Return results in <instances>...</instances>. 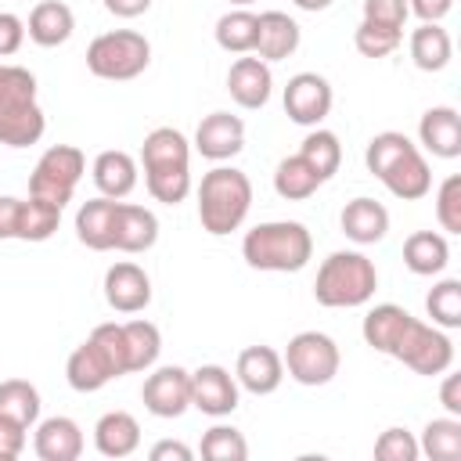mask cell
Masks as SVG:
<instances>
[{
  "label": "cell",
  "instance_id": "32",
  "mask_svg": "<svg viewBox=\"0 0 461 461\" xmlns=\"http://www.w3.org/2000/svg\"><path fill=\"white\" fill-rule=\"evenodd\" d=\"M324 180L313 173V166L303 158V155H288L277 162L274 169V191L285 198V202H306Z\"/></svg>",
  "mask_w": 461,
  "mask_h": 461
},
{
  "label": "cell",
  "instance_id": "23",
  "mask_svg": "<svg viewBox=\"0 0 461 461\" xmlns=\"http://www.w3.org/2000/svg\"><path fill=\"white\" fill-rule=\"evenodd\" d=\"M339 223H342V234H346L349 241H357V245H375V241H382L385 230H389V209H385L382 202L360 194V198L346 202Z\"/></svg>",
  "mask_w": 461,
  "mask_h": 461
},
{
  "label": "cell",
  "instance_id": "22",
  "mask_svg": "<svg viewBox=\"0 0 461 461\" xmlns=\"http://www.w3.org/2000/svg\"><path fill=\"white\" fill-rule=\"evenodd\" d=\"M407 324H411V313H407L403 306H396V303H378V306H371V310L364 313L360 335H364V342H367L375 353L393 357L396 346H400V339H403V331H407Z\"/></svg>",
  "mask_w": 461,
  "mask_h": 461
},
{
  "label": "cell",
  "instance_id": "20",
  "mask_svg": "<svg viewBox=\"0 0 461 461\" xmlns=\"http://www.w3.org/2000/svg\"><path fill=\"white\" fill-rule=\"evenodd\" d=\"M303 32H299V22L285 11H263L259 14V29H256V58H263L267 65L270 61H285L295 54Z\"/></svg>",
  "mask_w": 461,
  "mask_h": 461
},
{
  "label": "cell",
  "instance_id": "30",
  "mask_svg": "<svg viewBox=\"0 0 461 461\" xmlns=\"http://www.w3.org/2000/svg\"><path fill=\"white\" fill-rule=\"evenodd\" d=\"M450 58H454V43H450V32L439 22H421L411 32V61L421 72H439V68L450 65Z\"/></svg>",
  "mask_w": 461,
  "mask_h": 461
},
{
  "label": "cell",
  "instance_id": "4",
  "mask_svg": "<svg viewBox=\"0 0 461 461\" xmlns=\"http://www.w3.org/2000/svg\"><path fill=\"white\" fill-rule=\"evenodd\" d=\"M252 209V180L234 166H216L198 184V220L202 230L223 238L245 223Z\"/></svg>",
  "mask_w": 461,
  "mask_h": 461
},
{
  "label": "cell",
  "instance_id": "10",
  "mask_svg": "<svg viewBox=\"0 0 461 461\" xmlns=\"http://www.w3.org/2000/svg\"><path fill=\"white\" fill-rule=\"evenodd\" d=\"M393 357L400 364H407L414 375L436 378V375L450 371V364H454V342H450V335L443 328L411 317V324H407V331H403V339H400V346H396Z\"/></svg>",
  "mask_w": 461,
  "mask_h": 461
},
{
  "label": "cell",
  "instance_id": "53",
  "mask_svg": "<svg viewBox=\"0 0 461 461\" xmlns=\"http://www.w3.org/2000/svg\"><path fill=\"white\" fill-rule=\"evenodd\" d=\"M230 4H238V7H245V4H252V0H230Z\"/></svg>",
  "mask_w": 461,
  "mask_h": 461
},
{
  "label": "cell",
  "instance_id": "21",
  "mask_svg": "<svg viewBox=\"0 0 461 461\" xmlns=\"http://www.w3.org/2000/svg\"><path fill=\"white\" fill-rule=\"evenodd\" d=\"M158 241V216L144 205L119 202L115 205V241L112 249L119 252H148Z\"/></svg>",
  "mask_w": 461,
  "mask_h": 461
},
{
  "label": "cell",
  "instance_id": "46",
  "mask_svg": "<svg viewBox=\"0 0 461 461\" xmlns=\"http://www.w3.org/2000/svg\"><path fill=\"white\" fill-rule=\"evenodd\" d=\"M25 450V429L0 418V461H14Z\"/></svg>",
  "mask_w": 461,
  "mask_h": 461
},
{
  "label": "cell",
  "instance_id": "29",
  "mask_svg": "<svg viewBox=\"0 0 461 461\" xmlns=\"http://www.w3.org/2000/svg\"><path fill=\"white\" fill-rule=\"evenodd\" d=\"M65 378H68V385H72L76 393H97V389H104L115 375H112V367L104 364V357L97 353V346L86 339L83 346H76V349L68 353V360H65Z\"/></svg>",
  "mask_w": 461,
  "mask_h": 461
},
{
  "label": "cell",
  "instance_id": "45",
  "mask_svg": "<svg viewBox=\"0 0 461 461\" xmlns=\"http://www.w3.org/2000/svg\"><path fill=\"white\" fill-rule=\"evenodd\" d=\"M25 43V22L11 11H0V58L18 54Z\"/></svg>",
  "mask_w": 461,
  "mask_h": 461
},
{
  "label": "cell",
  "instance_id": "9",
  "mask_svg": "<svg viewBox=\"0 0 461 461\" xmlns=\"http://www.w3.org/2000/svg\"><path fill=\"white\" fill-rule=\"evenodd\" d=\"M285 371L292 382L299 385H328L335 375H339V346L331 335L324 331H299L288 339V349H285Z\"/></svg>",
  "mask_w": 461,
  "mask_h": 461
},
{
  "label": "cell",
  "instance_id": "48",
  "mask_svg": "<svg viewBox=\"0 0 461 461\" xmlns=\"http://www.w3.org/2000/svg\"><path fill=\"white\" fill-rule=\"evenodd\" d=\"M407 7L421 18V22H443L454 7V0H407Z\"/></svg>",
  "mask_w": 461,
  "mask_h": 461
},
{
  "label": "cell",
  "instance_id": "6",
  "mask_svg": "<svg viewBox=\"0 0 461 461\" xmlns=\"http://www.w3.org/2000/svg\"><path fill=\"white\" fill-rule=\"evenodd\" d=\"M378 288V270L364 252H331L321 267H317V281H313V299L328 310H353L364 306Z\"/></svg>",
  "mask_w": 461,
  "mask_h": 461
},
{
  "label": "cell",
  "instance_id": "13",
  "mask_svg": "<svg viewBox=\"0 0 461 461\" xmlns=\"http://www.w3.org/2000/svg\"><path fill=\"white\" fill-rule=\"evenodd\" d=\"M238 378L220 364H202L191 371V407H198L209 418H227L238 411Z\"/></svg>",
  "mask_w": 461,
  "mask_h": 461
},
{
  "label": "cell",
  "instance_id": "50",
  "mask_svg": "<svg viewBox=\"0 0 461 461\" xmlns=\"http://www.w3.org/2000/svg\"><path fill=\"white\" fill-rule=\"evenodd\" d=\"M18 209H22V198L0 194V238H14V230H18Z\"/></svg>",
  "mask_w": 461,
  "mask_h": 461
},
{
  "label": "cell",
  "instance_id": "31",
  "mask_svg": "<svg viewBox=\"0 0 461 461\" xmlns=\"http://www.w3.org/2000/svg\"><path fill=\"white\" fill-rule=\"evenodd\" d=\"M40 389L25 378H7L0 382V418L18 425V429H32L40 421Z\"/></svg>",
  "mask_w": 461,
  "mask_h": 461
},
{
  "label": "cell",
  "instance_id": "11",
  "mask_svg": "<svg viewBox=\"0 0 461 461\" xmlns=\"http://www.w3.org/2000/svg\"><path fill=\"white\" fill-rule=\"evenodd\" d=\"M331 83L321 72H295L285 86V115L299 126H321L331 112Z\"/></svg>",
  "mask_w": 461,
  "mask_h": 461
},
{
  "label": "cell",
  "instance_id": "27",
  "mask_svg": "<svg viewBox=\"0 0 461 461\" xmlns=\"http://www.w3.org/2000/svg\"><path fill=\"white\" fill-rule=\"evenodd\" d=\"M90 173H94V184H97V191L104 198H126L137 187V162H133L130 151H119V148L101 151L94 158Z\"/></svg>",
  "mask_w": 461,
  "mask_h": 461
},
{
  "label": "cell",
  "instance_id": "39",
  "mask_svg": "<svg viewBox=\"0 0 461 461\" xmlns=\"http://www.w3.org/2000/svg\"><path fill=\"white\" fill-rule=\"evenodd\" d=\"M198 450L209 461H245L249 457V443H245V436L234 425H212V429H205Z\"/></svg>",
  "mask_w": 461,
  "mask_h": 461
},
{
  "label": "cell",
  "instance_id": "7",
  "mask_svg": "<svg viewBox=\"0 0 461 461\" xmlns=\"http://www.w3.org/2000/svg\"><path fill=\"white\" fill-rule=\"evenodd\" d=\"M151 61V43L137 29H112L90 40L86 47V68L97 79H137Z\"/></svg>",
  "mask_w": 461,
  "mask_h": 461
},
{
  "label": "cell",
  "instance_id": "15",
  "mask_svg": "<svg viewBox=\"0 0 461 461\" xmlns=\"http://www.w3.org/2000/svg\"><path fill=\"white\" fill-rule=\"evenodd\" d=\"M245 148V122L230 112H209L194 130V151L209 162H227Z\"/></svg>",
  "mask_w": 461,
  "mask_h": 461
},
{
  "label": "cell",
  "instance_id": "28",
  "mask_svg": "<svg viewBox=\"0 0 461 461\" xmlns=\"http://www.w3.org/2000/svg\"><path fill=\"white\" fill-rule=\"evenodd\" d=\"M403 263L418 277L443 274V267L450 263V245H447V238L439 230H414L403 241Z\"/></svg>",
  "mask_w": 461,
  "mask_h": 461
},
{
  "label": "cell",
  "instance_id": "35",
  "mask_svg": "<svg viewBox=\"0 0 461 461\" xmlns=\"http://www.w3.org/2000/svg\"><path fill=\"white\" fill-rule=\"evenodd\" d=\"M256 29H259V14H252L245 7H234V11L220 14V22H216V43L227 54H252Z\"/></svg>",
  "mask_w": 461,
  "mask_h": 461
},
{
  "label": "cell",
  "instance_id": "38",
  "mask_svg": "<svg viewBox=\"0 0 461 461\" xmlns=\"http://www.w3.org/2000/svg\"><path fill=\"white\" fill-rule=\"evenodd\" d=\"M425 310L436 328H461V281L443 277L439 285H432V292L425 295Z\"/></svg>",
  "mask_w": 461,
  "mask_h": 461
},
{
  "label": "cell",
  "instance_id": "36",
  "mask_svg": "<svg viewBox=\"0 0 461 461\" xmlns=\"http://www.w3.org/2000/svg\"><path fill=\"white\" fill-rule=\"evenodd\" d=\"M61 223V209L43 202V198H22V209H18V230L14 238L18 241H47Z\"/></svg>",
  "mask_w": 461,
  "mask_h": 461
},
{
  "label": "cell",
  "instance_id": "18",
  "mask_svg": "<svg viewBox=\"0 0 461 461\" xmlns=\"http://www.w3.org/2000/svg\"><path fill=\"white\" fill-rule=\"evenodd\" d=\"M32 450L40 461H76L83 454V429L65 414L43 418V421H36Z\"/></svg>",
  "mask_w": 461,
  "mask_h": 461
},
{
  "label": "cell",
  "instance_id": "12",
  "mask_svg": "<svg viewBox=\"0 0 461 461\" xmlns=\"http://www.w3.org/2000/svg\"><path fill=\"white\" fill-rule=\"evenodd\" d=\"M140 400H144L148 414H155V418H180L191 407V371H184L176 364L155 367L144 378Z\"/></svg>",
  "mask_w": 461,
  "mask_h": 461
},
{
  "label": "cell",
  "instance_id": "17",
  "mask_svg": "<svg viewBox=\"0 0 461 461\" xmlns=\"http://www.w3.org/2000/svg\"><path fill=\"white\" fill-rule=\"evenodd\" d=\"M227 90L234 97V104L256 112L270 101V90H274V72L263 58H238L227 72Z\"/></svg>",
  "mask_w": 461,
  "mask_h": 461
},
{
  "label": "cell",
  "instance_id": "26",
  "mask_svg": "<svg viewBox=\"0 0 461 461\" xmlns=\"http://www.w3.org/2000/svg\"><path fill=\"white\" fill-rule=\"evenodd\" d=\"M72 29H76V14L61 0H40L29 11V22H25L29 40L40 43V47H61L72 36Z\"/></svg>",
  "mask_w": 461,
  "mask_h": 461
},
{
  "label": "cell",
  "instance_id": "47",
  "mask_svg": "<svg viewBox=\"0 0 461 461\" xmlns=\"http://www.w3.org/2000/svg\"><path fill=\"white\" fill-rule=\"evenodd\" d=\"M148 457H151V461H191L194 450H191L187 443H180V439H158V443L148 450Z\"/></svg>",
  "mask_w": 461,
  "mask_h": 461
},
{
  "label": "cell",
  "instance_id": "8",
  "mask_svg": "<svg viewBox=\"0 0 461 461\" xmlns=\"http://www.w3.org/2000/svg\"><path fill=\"white\" fill-rule=\"evenodd\" d=\"M86 173V158L76 144H54L40 155V162L32 166V176H29V194L32 198H43L58 209H65L76 194V184L83 180Z\"/></svg>",
  "mask_w": 461,
  "mask_h": 461
},
{
  "label": "cell",
  "instance_id": "44",
  "mask_svg": "<svg viewBox=\"0 0 461 461\" xmlns=\"http://www.w3.org/2000/svg\"><path fill=\"white\" fill-rule=\"evenodd\" d=\"M407 14H411L407 0H364V22L389 25V29H403Z\"/></svg>",
  "mask_w": 461,
  "mask_h": 461
},
{
  "label": "cell",
  "instance_id": "52",
  "mask_svg": "<svg viewBox=\"0 0 461 461\" xmlns=\"http://www.w3.org/2000/svg\"><path fill=\"white\" fill-rule=\"evenodd\" d=\"M299 11H310V14H317V11H328L335 0H292Z\"/></svg>",
  "mask_w": 461,
  "mask_h": 461
},
{
  "label": "cell",
  "instance_id": "41",
  "mask_svg": "<svg viewBox=\"0 0 461 461\" xmlns=\"http://www.w3.org/2000/svg\"><path fill=\"white\" fill-rule=\"evenodd\" d=\"M90 342L97 346V353L104 357V364L112 367V375H130L126 367V335H122V324H97L90 331Z\"/></svg>",
  "mask_w": 461,
  "mask_h": 461
},
{
  "label": "cell",
  "instance_id": "14",
  "mask_svg": "<svg viewBox=\"0 0 461 461\" xmlns=\"http://www.w3.org/2000/svg\"><path fill=\"white\" fill-rule=\"evenodd\" d=\"M104 303L115 313H140L151 303V277L144 274V267L122 259L112 263L104 270Z\"/></svg>",
  "mask_w": 461,
  "mask_h": 461
},
{
  "label": "cell",
  "instance_id": "1",
  "mask_svg": "<svg viewBox=\"0 0 461 461\" xmlns=\"http://www.w3.org/2000/svg\"><path fill=\"white\" fill-rule=\"evenodd\" d=\"M367 173L385 184V191L400 202H418L432 191V169L418 144L400 130H382L367 140L364 151Z\"/></svg>",
  "mask_w": 461,
  "mask_h": 461
},
{
  "label": "cell",
  "instance_id": "2",
  "mask_svg": "<svg viewBox=\"0 0 461 461\" xmlns=\"http://www.w3.org/2000/svg\"><path fill=\"white\" fill-rule=\"evenodd\" d=\"M148 194L162 205H180L191 194V144L173 126H155L140 144Z\"/></svg>",
  "mask_w": 461,
  "mask_h": 461
},
{
  "label": "cell",
  "instance_id": "3",
  "mask_svg": "<svg viewBox=\"0 0 461 461\" xmlns=\"http://www.w3.org/2000/svg\"><path fill=\"white\" fill-rule=\"evenodd\" d=\"M241 256L252 270L295 274L310 263L313 238L299 220H270V223H256L241 238Z\"/></svg>",
  "mask_w": 461,
  "mask_h": 461
},
{
  "label": "cell",
  "instance_id": "25",
  "mask_svg": "<svg viewBox=\"0 0 461 461\" xmlns=\"http://www.w3.org/2000/svg\"><path fill=\"white\" fill-rule=\"evenodd\" d=\"M94 447L101 457H130L140 447V425L130 411H108L94 425Z\"/></svg>",
  "mask_w": 461,
  "mask_h": 461
},
{
  "label": "cell",
  "instance_id": "37",
  "mask_svg": "<svg viewBox=\"0 0 461 461\" xmlns=\"http://www.w3.org/2000/svg\"><path fill=\"white\" fill-rule=\"evenodd\" d=\"M299 155L313 166V173H317L321 180H331V176L339 173V166H342V144H339V137H335L331 130H321V126H313V130L306 133Z\"/></svg>",
  "mask_w": 461,
  "mask_h": 461
},
{
  "label": "cell",
  "instance_id": "33",
  "mask_svg": "<svg viewBox=\"0 0 461 461\" xmlns=\"http://www.w3.org/2000/svg\"><path fill=\"white\" fill-rule=\"evenodd\" d=\"M122 335H126V367L130 371H148L155 367L158 353H162V331L144 321V317H133L122 324Z\"/></svg>",
  "mask_w": 461,
  "mask_h": 461
},
{
  "label": "cell",
  "instance_id": "40",
  "mask_svg": "<svg viewBox=\"0 0 461 461\" xmlns=\"http://www.w3.org/2000/svg\"><path fill=\"white\" fill-rule=\"evenodd\" d=\"M403 40V29H389V25H375V22H360L353 32V47L364 58H389Z\"/></svg>",
  "mask_w": 461,
  "mask_h": 461
},
{
  "label": "cell",
  "instance_id": "24",
  "mask_svg": "<svg viewBox=\"0 0 461 461\" xmlns=\"http://www.w3.org/2000/svg\"><path fill=\"white\" fill-rule=\"evenodd\" d=\"M115 205L119 198H90L79 205L76 212V238L94 249V252H108L115 241Z\"/></svg>",
  "mask_w": 461,
  "mask_h": 461
},
{
  "label": "cell",
  "instance_id": "49",
  "mask_svg": "<svg viewBox=\"0 0 461 461\" xmlns=\"http://www.w3.org/2000/svg\"><path fill=\"white\" fill-rule=\"evenodd\" d=\"M447 375V371H443ZM439 403L447 407V414L461 418V375H447L439 385Z\"/></svg>",
  "mask_w": 461,
  "mask_h": 461
},
{
  "label": "cell",
  "instance_id": "34",
  "mask_svg": "<svg viewBox=\"0 0 461 461\" xmlns=\"http://www.w3.org/2000/svg\"><path fill=\"white\" fill-rule=\"evenodd\" d=\"M418 454H425V457H432V461H457V457H461V418H454V414L432 418V421L421 429Z\"/></svg>",
  "mask_w": 461,
  "mask_h": 461
},
{
  "label": "cell",
  "instance_id": "42",
  "mask_svg": "<svg viewBox=\"0 0 461 461\" xmlns=\"http://www.w3.org/2000/svg\"><path fill=\"white\" fill-rule=\"evenodd\" d=\"M436 220L447 234H461V176L450 173L436 187Z\"/></svg>",
  "mask_w": 461,
  "mask_h": 461
},
{
  "label": "cell",
  "instance_id": "51",
  "mask_svg": "<svg viewBox=\"0 0 461 461\" xmlns=\"http://www.w3.org/2000/svg\"><path fill=\"white\" fill-rule=\"evenodd\" d=\"M151 7V0H104V11L115 18H140Z\"/></svg>",
  "mask_w": 461,
  "mask_h": 461
},
{
  "label": "cell",
  "instance_id": "19",
  "mask_svg": "<svg viewBox=\"0 0 461 461\" xmlns=\"http://www.w3.org/2000/svg\"><path fill=\"white\" fill-rule=\"evenodd\" d=\"M418 140L436 158H457L461 155V115L450 104H436L418 122Z\"/></svg>",
  "mask_w": 461,
  "mask_h": 461
},
{
  "label": "cell",
  "instance_id": "16",
  "mask_svg": "<svg viewBox=\"0 0 461 461\" xmlns=\"http://www.w3.org/2000/svg\"><path fill=\"white\" fill-rule=\"evenodd\" d=\"M234 378H238V389L252 396H270L285 382V360L274 346H249L238 353Z\"/></svg>",
  "mask_w": 461,
  "mask_h": 461
},
{
  "label": "cell",
  "instance_id": "5",
  "mask_svg": "<svg viewBox=\"0 0 461 461\" xmlns=\"http://www.w3.org/2000/svg\"><path fill=\"white\" fill-rule=\"evenodd\" d=\"M43 130L47 115L36 104V76L22 65H0V144L29 148Z\"/></svg>",
  "mask_w": 461,
  "mask_h": 461
},
{
  "label": "cell",
  "instance_id": "43",
  "mask_svg": "<svg viewBox=\"0 0 461 461\" xmlns=\"http://www.w3.org/2000/svg\"><path fill=\"white\" fill-rule=\"evenodd\" d=\"M375 457L378 461H418V439L407 429L393 425L375 439Z\"/></svg>",
  "mask_w": 461,
  "mask_h": 461
}]
</instances>
